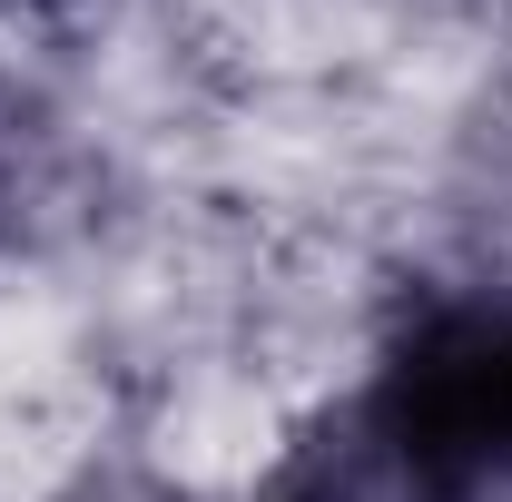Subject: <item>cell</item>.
<instances>
[{"instance_id": "1", "label": "cell", "mask_w": 512, "mask_h": 502, "mask_svg": "<svg viewBox=\"0 0 512 502\" xmlns=\"http://www.w3.org/2000/svg\"><path fill=\"white\" fill-rule=\"evenodd\" d=\"M365 443L414 502L512 493V286L434 296L365 384Z\"/></svg>"}]
</instances>
